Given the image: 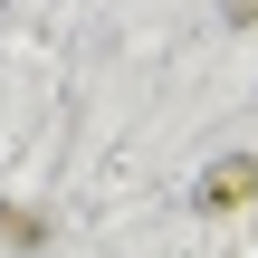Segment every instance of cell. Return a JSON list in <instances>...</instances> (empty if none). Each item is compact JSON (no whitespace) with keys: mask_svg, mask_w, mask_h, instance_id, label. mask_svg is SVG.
Listing matches in <instances>:
<instances>
[{"mask_svg":"<svg viewBox=\"0 0 258 258\" xmlns=\"http://www.w3.org/2000/svg\"><path fill=\"white\" fill-rule=\"evenodd\" d=\"M249 191H258V163H249V153H230V163L201 172V211H239Z\"/></svg>","mask_w":258,"mask_h":258,"instance_id":"obj_1","label":"cell"},{"mask_svg":"<svg viewBox=\"0 0 258 258\" xmlns=\"http://www.w3.org/2000/svg\"><path fill=\"white\" fill-rule=\"evenodd\" d=\"M0 230H10V239H19V249H38V239H48V230H38V220H29V211H0Z\"/></svg>","mask_w":258,"mask_h":258,"instance_id":"obj_2","label":"cell"}]
</instances>
